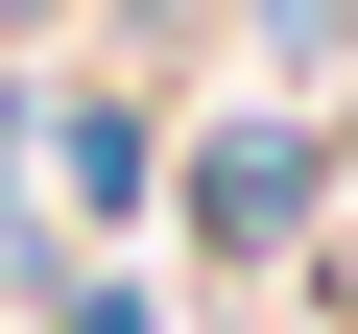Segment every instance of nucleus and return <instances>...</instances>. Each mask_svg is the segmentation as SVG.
I'll return each mask as SVG.
<instances>
[{"instance_id":"f257e3e1","label":"nucleus","mask_w":358,"mask_h":334,"mask_svg":"<svg viewBox=\"0 0 358 334\" xmlns=\"http://www.w3.org/2000/svg\"><path fill=\"white\" fill-rule=\"evenodd\" d=\"M287 191H310L287 143H215V167H192V215H215V239H287Z\"/></svg>"},{"instance_id":"f03ea898","label":"nucleus","mask_w":358,"mask_h":334,"mask_svg":"<svg viewBox=\"0 0 358 334\" xmlns=\"http://www.w3.org/2000/svg\"><path fill=\"white\" fill-rule=\"evenodd\" d=\"M0 24H24V0H0Z\"/></svg>"}]
</instances>
